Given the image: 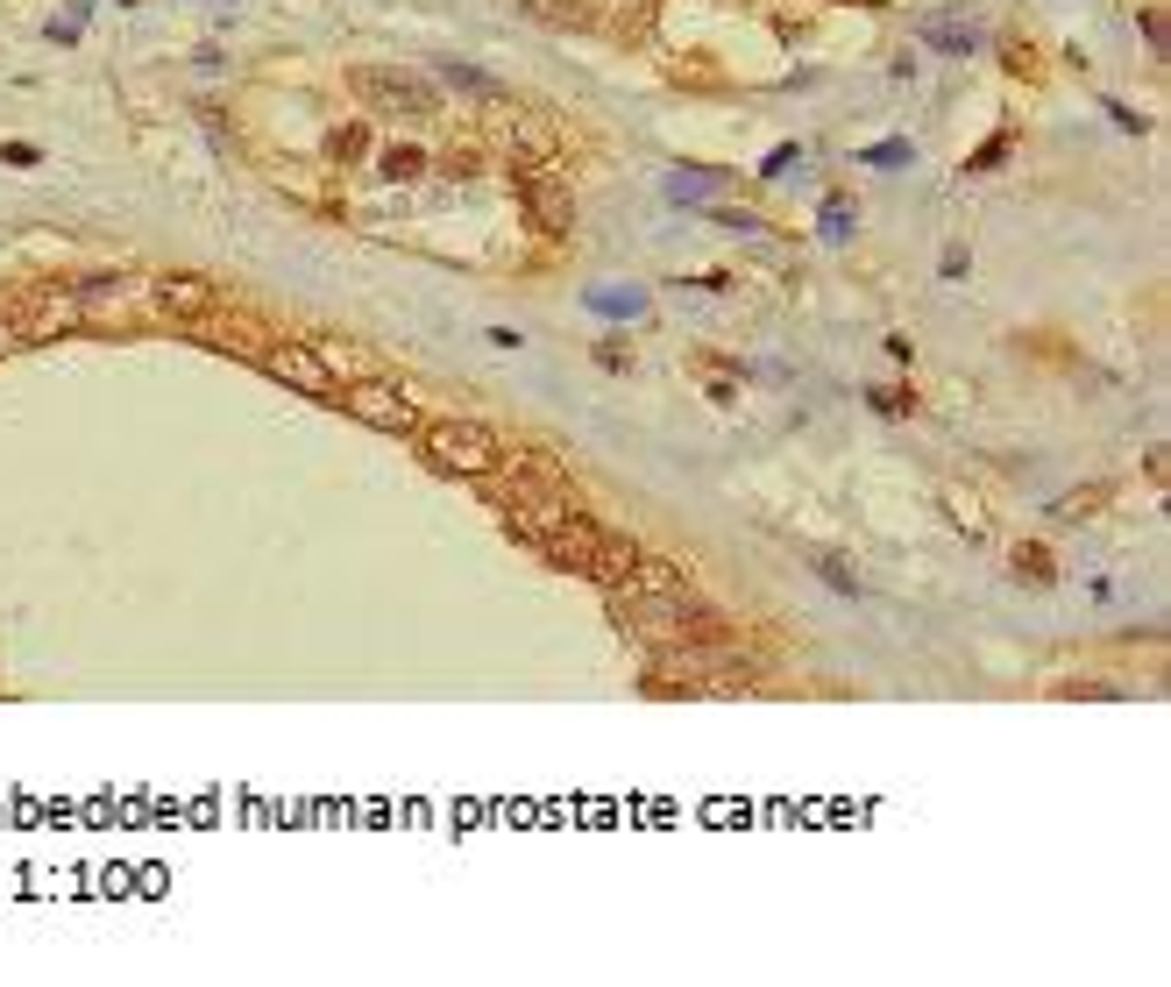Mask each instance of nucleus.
<instances>
[{"label": "nucleus", "mask_w": 1171, "mask_h": 987, "mask_svg": "<svg viewBox=\"0 0 1171 987\" xmlns=\"http://www.w3.org/2000/svg\"><path fill=\"white\" fill-rule=\"evenodd\" d=\"M1015 576H1023V582H1037V590H1044V582L1058 576V568H1050V555H1044L1037 541H1023V547H1015Z\"/></svg>", "instance_id": "dca6fc26"}, {"label": "nucleus", "mask_w": 1171, "mask_h": 987, "mask_svg": "<svg viewBox=\"0 0 1171 987\" xmlns=\"http://www.w3.org/2000/svg\"><path fill=\"white\" fill-rule=\"evenodd\" d=\"M327 157H334V163H355V157H370V128H363V122L334 128V136H327Z\"/></svg>", "instance_id": "2eb2a0df"}, {"label": "nucleus", "mask_w": 1171, "mask_h": 987, "mask_svg": "<svg viewBox=\"0 0 1171 987\" xmlns=\"http://www.w3.org/2000/svg\"><path fill=\"white\" fill-rule=\"evenodd\" d=\"M0 163H14V171H29V163H43V149H36V143H8V149H0Z\"/></svg>", "instance_id": "412c9836"}, {"label": "nucleus", "mask_w": 1171, "mask_h": 987, "mask_svg": "<svg viewBox=\"0 0 1171 987\" xmlns=\"http://www.w3.org/2000/svg\"><path fill=\"white\" fill-rule=\"evenodd\" d=\"M604 29H611L618 43H653V29H660V0H618Z\"/></svg>", "instance_id": "f8f14e48"}, {"label": "nucleus", "mask_w": 1171, "mask_h": 987, "mask_svg": "<svg viewBox=\"0 0 1171 987\" xmlns=\"http://www.w3.org/2000/svg\"><path fill=\"white\" fill-rule=\"evenodd\" d=\"M412 441H419V455H427L441 476H469V484L504 462V441L484 420H419Z\"/></svg>", "instance_id": "f257e3e1"}, {"label": "nucleus", "mask_w": 1171, "mask_h": 987, "mask_svg": "<svg viewBox=\"0 0 1171 987\" xmlns=\"http://www.w3.org/2000/svg\"><path fill=\"white\" fill-rule=\"evenodd\" d=\"M604 533H611V526H596L590 512H561V519H554V526L539 533L533 547H539V555H547L554 568H568V576H590L596 547H604Z\"/></svg>", "instance_id": "423d86ee"}, {"label": "nucleus", "mask_w": 1171, "mask_h": 987, "mask_svg": "<svg viewBox=\"0 0 1171 987\" xmlns=\"http://www.w3.org/2000/svg\"><path fill=\"white\" fill-rule=\"evenodd\" d=\"M419 171H427V157H419L412 143H390V149H377V178H390V185H412Z\"/></svg>", "instance_id": "4468645a"}, {"label": "nucleus", "mask_w": 1171, "mask_h": 987, "mask_svg": "<svg viewBox=\"0 0 1171 987\" xmlns=\"http://www.w3.org/2000/svg\"><path fill=\"white\" fill-rule=\"evenodd\" d=\"M1001 157H1009V136H994V143H987V149H980V157H973V163H966V171H994V163H1001Z\"/></svg>", "instance_id": "4be33fe9"}, {"label": "nucleus", "mask_w": 1171, "mask_h": 987, "mask_svg": "<svg viewBox=\"0 0 1171 987\" xmlns=\"http://www.w3.org/2000/svg\"><path fill=\"white\" fill-rule=\"evenodd\" d=\"M625 590H647V597H682V590H696V582H689V568H682V561L647 555V547H639V568H633V582H625Z\"/></svg>", "instance_id": "1a4fd4ad"}, {"label": "nucleus", "mask_w": 1171, "mask_h": 987, "mask_svg": "<svg viewBox=\"0 0 1171 987\" xmlns=\"http://www.w3.org/2000/svg\"><path fill=\"white\" fill-rule=\"evenodd\" d=\"M476 163H484V149H476V143H447L441 149V178H476Z\"/></svg>", "instance_id": "f3484780"}, {"label": "nucleus", "mask_w": 1171, "mask_h": 987, "mask_svg": "<svg viewBox=\"0 0 1171 987\" xmlns=\"http://www.w3.org/2000/svg\"><path fill=\"white\" fill-rule=\"evenodd\" d=\"M1144 36H1150V50H1158V57H1164V14H1158V8H1150V14H1144Z\"/></svg>", "instance_id": "393cba45"}, {"label": "nucleus", "mask_w": 1171, "mask_h": 987, "mask_svg": "<svg viewBox=\"0 0 1171 987\" xmlns=\"http://www.w3.org/2000/svg\"><path fill=\"white\" fill-rule=\"evenodd\" d=\"M817 576H823V582H831V590H845V597H860V576H852V568H845V561H838V555H817Z\"/></svg>", "instance_id": "a211bd4d"}, {"label": "nucleus", "mask_w": 1171, "mask_h": 987, "mask_svg": "<svg viewBox=\"0 0 1171 987\" xmlns=\"http://www.w3.org/2000/svg\"><path fill=\"white\" fill-rule=\"evenodd\" d=\"M639 568V541H625V533H604V547H596L590 561V582H604V590H625Z\"/></svg>", "instance_id": "9d476101"}, {"label": "nucleus", "mask_w": 1171, "mask_h": 987, "mask_svg": "<svg viewBox=\"0 0 1171 987\" xmlns=\"http://www.w3.org/2000/svg\"><path fill=\"white\" fill-rule=\"evenodd\" d=\"M852 8H888V0H852Z\"/></svg>", "instance_id": "bb28decb"}, {"label": "nucleus", "mask_w": 1171, "mask_h": 987, "mask_svg": "<svg viewBox=\"0 0 1171 987\" xmlns=\"http://www.w3.org/2000/svg\"><path fill=\"white\" fill-rule=\"evenodd\" d=\"M149 298H157V313L171 327H200V320H220V306H228V292H220L214 277H192V271H178V277H157L149 284Z\"/></svg>", "instance_id": "39448f33"}, {"label": "nucleus", "mask_w": 1171, "mask_h": 987, "mask_svg": "<svg viewBox=\"0 0 1171 987\" xmlns=\"http://www.w3.org/2000/svg\"><path fill=\"white\" fill-rule=\"evenodd\" d=\"M1009 71H1030V79H1037V50H1030V43H1009Z\"/></svg>", "instance_id": "b1692460"}, {"label": "nucleus", "mask_w": 1171, "mask_h": 987, "mask_svg": "<svg viewBox=\"0 0 1171 987\" xmlns=\"http://www.w3.org/2000/svg\"><path fill=\"white\" fill-rule=\"evenodd\" d=\"M930 43H944V50H973V29H958V22H930Z\"/></svg>", "instance_id": "aec40b11"}, {"label": "nucleus", "mask_w": 1171, "mask_h": 987, "mask_svg": "<svg viewBox=\"0 0 1171 987\" xmlns=\"http://www.w3.org/2000/svg\"><path fill=\"white\" fill-rule=\"evenodd\" d=\"M512 8L533 14V22H547V29H596V22H604L596 0H512Z\"/></svg>", "instance_id": "9b49d317"}, {"label": "nucleus", "mask_w": 1171, "mask_h": 987, "mask_svg": "<svg viewBox=\"0 0 1171 987\" xmlns=\"http://www.w3.org/2000/svg\"><path fill=\"white\" fill-rule=\"evenodd\" d=\"M433 79H441L447 93H462V100H484V107H504V86L490 79V71L462 65V57H441V65H433Z\"/></svg>", "instance_id": "6e6552de"}, {"label": "nucleus", "mask_w": 1171, "mask_h": 987, "mask_svg": "<svg viewBox=\"0 0 1171 987\" xmlns=\"http://www.w3.org/2000/svg\"><path fill=\"white\" fill-rule=\"evenodd\" d=\"M128 8H135V0H128Z\"/></svg>", "instance_id": "cd10ccee"}, {"label": "nucleus", "mask_w": 1171, "mask_h": 987, "mask_svg": "<svg viewBox=\"0 0 1171 987\" xmlns=\"http://www.w3.org/2000/svg\"><path fill=\"white\" fill-rule=\"evenodd\" d=\"M717 220H725L731 235H760V228H768V220H753V214H717Z\"/></svg>", "instance_id": "a878e982"}, {"label": "nucleus", "mask_w": 1171, "mask_h": 987, "mask_svg": "<svg viewBox=\"0 0 1171 987\" xmlns=\"http://www.w3.org/2000/svg\"><path fill=\"white\" fill-rule=\"evenodd\" d=\"M512 185H519V200H525V214H533L539 235H568V228H576V200H568V185L554 171H512Z\"/></svg>", "instance_id": "0eeeda50"}, {"label": "nucleus", "mask_w": 1171, "mask_h": 987, "mask_svg": "<svg viewBox=\"0 0 1171 987\" xmlns=\"http://www.w3.org/2000/svg\"><path fill=\"white\" fill-rule=\"evenodd\" d=\"M263 370L284 384V392L320 398V406H341V377H334V363L320 355V341H270V349H263Z\"/></svg>", "instance_id": "7ed1b4c3"}, {"label": "nucleus", "mask_w": 1171, "mask_h": 987, "mask_svg": "<svg viewBox=\"0 0 1171 987\" xmlns=\"http://www.w3.org/2000/svg\"><path fill=\"white\" fill-rule=\"evenodd\" d=\"M874 412H916L909 392H874Z\"/></svg>", "instance_id": "5701e85b"}, {"label": "nucleus", "mask_w": 1171, "mask_h": 987, "mask_svg": "<svg viewBox=\"0 0 1171 987\" xmlns=\"http://www.w3.org/2000/svg\"><path fill=\"white\" fill-rule=\"evenodd\" d=\"M349 93L363 100L370 114H398V122H433L441 114V93L412 71H384V65H349Z\"/></svg>", "instance_id": "f03ea898"}, {"label": "nucleus", "mask_w": 1171, "mask_h": 987, "mask_svg": "<svg viewBox=\"0 0 1171 987\" xmlns=\"http://www.w3.org/2000/svg\"><path fill=\"white\" fill-rule=\"evenodd\" d=\"M852 228H860V214H852L845 200H831V206H823V235H831V242H845Z\"/></svg>", "instance_id": "6ab92c4d"}, {"label": "nucleus", "mask_w": 1171, "mask_h": 987, "mask_svg": "<svg viewBox=\"0 0 1171 987\" xmlns=\"http://www.w3.org/2000/svg\"><path fill=\"white\" fill-rule=\"evenodd\" d=\"M1115 498V484H1087V490H1072V498H1058L1050 504V519H1065V526H1079V519H1093L1101 504Z\"/></svg>", "instance_id": "ddd939ff"}, {"label": "nucleus", "mask_w": 1171, "mask_h": 987, "mask_svg": "<svg viewBox=\"0 0 1171 987\" xmlns=\"http://www.w3.org/2000/svg\"><path fill=\"white\" fill-rule=\"evenodd\" d=\"M341 412H349V420H363V427H377V433H419L412 392H405V384H390V377H355V384H341Z\"/></svg>", "instance_id": "20e7f679"}]
</instances>
